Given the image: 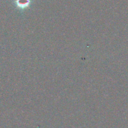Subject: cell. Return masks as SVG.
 <instances>
[{
    "mask_svg": "<svg viewBox=\"0 0 128 128\" xmlns=\"http://www.w3.org/2000/svg\"><path fill=\"white\" fill-rule=\"evenodd\" d=\"M18 4L21 5V6H24L27 5L29 2V0H17Z\"/></svg>",
    "mask_w": 128,
    "mask_h": 128,
    "instance_id": "1",
    "label": "cell"
}]
</instances>
